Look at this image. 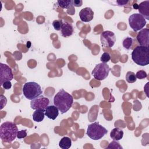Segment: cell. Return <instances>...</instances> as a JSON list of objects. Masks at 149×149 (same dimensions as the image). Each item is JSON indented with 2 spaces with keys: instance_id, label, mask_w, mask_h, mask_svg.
<instances>
[{
  "instance_id": "6da1fadb",
  "label": "cell",
  "mask_w": 149,
  "mask_h": 149,
  "mask_svg": "<svg viewBox=\"0 0 149 149\" xmlns=\"http://www.w3.org/2000/svg\"><path fill=\"white\" fill-rule=\"evenodd\" d=\"M73 98L63 89L60 90L54 97V104L62 114L66 113L72 107Z\"/></svg>"
},
{
  "instance_id": "7a4b0ae2",
  "label": "cell",
  "mask_w": 149,
  "mask_h": 149,
  "mask_svg": "<svg viewBox=\"0 0 149 149\" xmlns=\"http://www.w3.org/2000/svg\"><path fill=\"white\" fill-rule=\"evenodd\" d=\"M18 129L12 122H3L0 127V137L5 143L12 142L17 137Z\"/></svg>"
},
{
  "instance_id": "3957f363",
  "label": "cell",
  "mask_w": 149,
  "mask_h": 149,
  "mask_svg": "<svg viewBox=\"0 0 149 149\" xmlns=\"http://www.w3.org/2000/svg\"><path fill=\"white\" fill-rule=\"evenodd\" d=\"M132 59L133 62L140 66H146L149 64L148 47L138 45L132 52Z\"/></svg>"
},
{
  "instance_id": "277c9868",
  "label": "cell",
  "mask_w": 149,
  "mask_h": 149,
  "mask_svg": "<svg viewBox=\"0 0 149 149\" xmlns=\"http://www.w3.org/2000/svg\"><path fill=\"white\" fill-rule=\"evenodd\" d=\"M22 91L24 97L30 100L37 98L42 93V91L40 84L34 81L26 82L24 84Z\"/></svg>"
},
{
  "instance_id": "5b68a950",
  "label": "cell",
  "mask_w": 149,
  "mask_h": 149,
  "mask_svg": "<svg viewBox=\"0 0 149 149\" xmlns=\"http://www.w3.org/2000/svg\"><path fill=\"white\" fill-rule=\"evenodd\" d=\"M108 130L98 122H94L88 125L87 130V136L94 140H98L102 138Z\"/></svg>"
},
{
  "instance_id": "8992f818",
  "label": "cell",
  "mask_w": 149,
  "mask_h": 149,
  "mask_svg": "<svg viewBox=\"0 0 149 149\" xmlns=\"http://www.w3.org/2000/svg\"><path fill=\"white\" fill-rule=\"evenodd\" d=\"M110 70L109 66L107 63L101 62L95 66L91 74L95 79L101 81L108 77Z\"/></svg>"
},
{
  "instance_id": "52a82bcc",
  "label": "cell",
  "mask_w": 149,
  "mask_h": 149,
  "mask_svg": "<svg viewBox=\"0 0 149 149\" xmlns=\"http://www.w3.org/2000/svg\"><path fill=\"white\" fill-rule=\"evenodd\" d=\"M146 19L140 13H133L129 17V24L134 31H139L146 26Z\"/></svg>"
},
{
  "instance_id": "ba28073f",
  "label": "cell",
  "mask_w": 149,
  "mask_h": 149,
  "mask_svg": "<svg viewBox=\"0 0 149 149\" xmlns=\"http://www.w3.org/2000/svg\"><path fill=\"white\" fill-rule=\"evenodd\" d=\"M100 40L102 45L111 48L116 42V36L115 33L111 31H104L100 35Z\"/></svg>"
},
{
  "instance_id": "9c48e42d",
  "label": "cell",
  "mask_w": 149,
  "mask_h": 149,
  "mask_svg": "<svg viewBox=\"0 0 149 149\" xmlns=\"http://www.w3.org/2000/svg\"><path fill=\"white\" fill-rule=\"evenodd\" d=\"M13 78V74L11 68L6 64L0 63V85L2 86L3 83L11 81Z\"/></svg>"
},
{
  "instance_id": "30bf717a",
  "label": "cell",
  "mask_w": 149,
  "mask_h": 149,
  "mask_svg": "<svg viewBox=\"0 0 149 149\" xmlns=\"http://www.w3.org/2000/svg\"><path fill=\"white\" fill-rule=\"evenodd\" d=\"M49 100L48 98L42 95H40L31 100L30 107L31 108L34 110L36 109H44L49 105Z\"/></svg>"
},
{
  "instance_id": "8fae6325",
  "label": "cell",
  "mask_w": 149,
  "mask_h": 149,
  "mask_svg": "<svg viewBox=\"0 0 149 149\" xmlns=\"http://www.w3.org/2000/svg\"><path fill=\"white\" fill-rule=\"evenodd\" d=\"M136 39L140 45L148 47L149 29H143L140 30L136 36Z\"/></svg>"
},
{
  "instance_id": "7c38bea8",
  "label": "cell",
  "mask_w": 149,
  "mask_h": 149,
  "mask_svg": "<svg viewBox=\"0 0 149 149\" xmlns=\"http://www.w3.org/2000/svg\"><path fill=\"white\" fill-rule=\"evenodd\" d=\"M80 20L83 22H89L91 21L94 17V12L88 7L82 9L79 12Z\"/></svg>"
},
{
  "instance_id": "4fadbf2b",
  "label": "cell",
  "mask_w": 149,
  "mask_h": 149,
  "mask_svg": "<svg viewBox=\"0 0 149 149\" xmlns=\"http://www.w3.org/2000/svg\"><path fill=\"white\" fill-rule=\"evenodd\" d=\"M74 32V29L72 23L68 22H64L61 29V36L63 37H68L71 36Z\"/></svg>"
},
{
  "instance_id": "5bb4252c",
  "label": "cell",
  "mask_w": 149,
  "mask_h": 149,
  "mask_svg": "<svg viewBox=\"0 0 149 149\" xmlns=\"http://www.w3.org/2000/svg\"><path fill=\"white\" fill-rule=\"evenodd\" d=\"M59 115V109L55 105H48L45 109V115L49 119L55 120Z\"/></svg>"
},
{
  "instance_id": "9a60e30c",
  "label": "cell",
  "mask_w": 149,
  "mask_h": 149,
  "mask_svg": "<svg viewBox=\"0 0 149 149\" xmlns=\"http://www.w3.org/2000/svg\"><path fill=\"white\" fill-rule=\"evenodd\" d=\"M138 10L145 19L149 20V1L141 2L139 5Z\"/></svg>"
},
{
  "instance_id": "2e32d148",
  "label": "cell",
  "mask_w": 149,
  "mask_h": 149,
  "mask_svg": "<svg viewBox=\"0 0 149 149\" xmlns=\"http://www.w3.org/2000/svg\"><path fill=\"white\" fill-rule=\"evenodd\" d=\"M123 131L119 127L113 129L110 133V137L112 140L119 141L123 138Z\"/></svg>"
},
{
  "instance_id": "e0dca14e",
  "label": "cell",
  "mask_w": 149,
  "mask_h": 149,
  "mask_svg": "<svg viewBox=\"0 0 149 149\" xmlns=\"http://www.w3.org/2000/svg\"><path fill=\"white\" fill-rule=\"evenodd\" d=\"M45 116V110L36 109L33 113V119L35 122H41L44 119Z\"/></svg>"
},
{
  "instance_id": "ac0fdd59",
  "label": "cell",
  "mask_w": 149,
  "mask_h": 149,
  "mask_svg": "<svg viewBox=\"0 0 149 149\" xmlns=\"http://www.w3.org/2000/svg\"><path fill=\"white\" fill-rule=\"evenodd\" d=\"M72 146V140L69 137H62L59 142V146L62 149H68Z\"/></svg>"
},
{
  "instance_id": "d6986e66",
  "label": "cell",
  "mask_w": 149,
  "mask_h": 149,
  "mask_svg": "<svg viewBox=\"0 0 149 149\" xmlns=\"http://www.w3.org/2000/svg\"><path fill=\"white\" fill-rule=\"evenodd\" d=\"M133 44V40L131 37H126L125 38L123 39L122 45L124 48L126 49H130Z\"/></svg>"
},
{
  "instance_id": "ffe728a7",
  "label": "cell",
  "mask_w": 149,
  "mask_h": 149,
  "mask_svg": "<svg viewBox=\"0 0 149 149\" xmlns=\"http://www.w3.org/2000/svg\"><path fill=\"white\" fill-rule=\"evenodd\" d=\"M126 80L129 83H133L137 80L136 74L131 71H129L126 74Z\"/></svg>"
},
{
  "instance_id": "44dd1931",
  "label": "cell",
  "mask_w": 149,
  "mask_h": 149,
  "mask_svg": "<svg viewBox=\"0 0 149 149\" xmlns=\"http://www.w3.org/2000/svg\"><path fill=\"white\" fill-rule=\"evenodd\" d=\"M58 3L59 6L63 9H68L71 7L72 4V1H58Z\"/></svg>"
},
{
  "instance_id": "7402d4cb",
  "label": "cell",
  "mask_w": 149,
  "mask_h": 149,
  "mask_svg": "<svg viewBox=\"0 0 149 149\" xmlns=\"http://www.w3.org/2000/svg\"><path fill=\"white\" fill-rule=\"evenodd\" d=\"M63 20L62 19H57L55 20L52 22V26L54 28V29L56 31H59L61 30V27L63 24Z\"/></svg>"
},
{
  "instance_id": "603a6c76",
  "label": "cell",
  "mask_w": 149,
  "mask_h": 149,
  "mask_svg": "<svg viewBox=\"0 0 149 149\" xmlns=\"http://www.w3.org/2000/svg\"><path fill=\"white\" fill-rule=\"evenodd\" d=\"M100 60L102 62V63H107L108 62H109L110 60H111V55L110 54L108 53V52H104L101 56V58H100Z\"/></svg>"
},
{
  "instance_id": "cb8c5ba5",
  "label": "cell",
  "mask_w": 149,
  "mask_h": 149,
  "mask_svg": "<svg viewBox=\"0 0 149 149\" xmlns=\"http://www.w3.org/2000/svg\"><path fill=\"white\" fill-rule=\"evenodd\" d=\"M136 77L139 79H144L147 77V74L146 71L143 70H140L136 73Z\"/></svg>"
},
{
  "instance_id": "d4e9b609",
  "label": "cell",
  "mask_w": 149,
  "mask_h": 149,
  "mask_svg": "<svg viewBox=\"0 0 149 149\" xmlns=\"http://www.w3.org/2000/svg\"><path fill=\"white\" fill-rule=\"evenodd\" d=\"M107 148H122V147L120 145L119 142L113 140V141L109 144Z\"/></svg>"
},
{
  "instance_id": "484cf974",
  "label": "cell",
  "mask_w": 149,
  "mask_h": 149,
  "mask_svg": "<svg viewBox=\"0 0 149 149\" xmlns=\"http://www.w3.org/2000/svg\"><path fill=\"white\" fill-rule=\"evenodd\" d=\"M27 136V131L26 130H21L17 132V139H24Z\"/></svg>"
},
{
  "instance_id": "4316f807",
  "label": "cell",
  "mask_w": 149,
  "mask_h": 149,
  "mask_svg": "<svg viewBox=\"0 0 149 149\" xmlns=\"http://www.w3.org/2000/svg\"><path fill=\"white\" fill-rule=\"evenodd\" d=\"M116 3L118 4L117 5L119 6H124L126 5L129 2V1H126V0H117L116 1Z\"/></svg>"
},
{
  "instance_id": "83f0119b",
  "label": "cell",
  "mask_w": 149,
  "mask_h": 149,
  "mask_svg": "<svg viewBox=\"0 0 149 149\" xmlns=\"http://www.w3.org/2000/svg\"><path fill=\"white\" fill-rule=\"evenodd\" d=\"M2 86L5 90H9L12 87V83H11L10 81H5V83H3V84H2Z\"/></svg>"
},
{
  "instance_id": "f1b7e54d",
  "label": "cell",
  "mask_w": 149,
  "mask_h": 149,
  "mask_svg": "<svg viewBox=\"0 0 149 149\" xmlns=\"http://www.w3.org/2000/svg\"><path fill=\"white\" fill-rule=\"evenodd\" d=\"M72 4L76 7H80L83 4V1L81 0H73L72 1Z\"/></svg>"
},
{
  "instance_id": "f546056e",
  "label": "cell",
  "mask_w": 149,
  "mask_h": 149,
  "mask_svg": "<svg viewBox=\"0 0 149 149\" xmlns=\"http://www.w3.org/2000/svg\"><path fill=\"white\" fill-rule=\"evenodd\" d=\"M133 8L135 9H138V8H139V5L137 4V3H134V4L133 5Z\"/></svg>"
},
{
  "instance_id": "4dcf8cb0",
  "label": "cell",
  "mask_w": 149,
  "mask_h": 149,
  "mask_svg": "<svg viewBox=\"0 0 149 149\" xmlns=\"http://www.w3.org/2000/svg\"><path fill=\"white\" fill-rule=\"evenodd\" d=\"M26 46H27V47L28 48H29L31 47V42H30V41H28V42H27V44H26Z\"/></svg>"
}]
</instances>
